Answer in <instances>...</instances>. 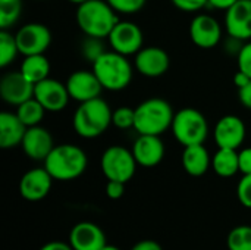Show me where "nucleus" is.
<instances>
[{
    "instance_id": "obj_1",
    "label": "nucleus",
    "mask_w": 251,
    "mask_h": 250,
    "mask_svg": "<svg viewBox=\"0 0 251 250\" xmlns=\"http://www.w3.org/2000/svg\"><path fill=\"white\" fill-rule=\"evenodd\" d=\"M118 22V12L106 0H88L78 4L76 24L87 37L107 38Z\"/></svg>"
},
{
    "instance_id": "obj_2",
    "label": "nucleus",
    "mask_w": 251,
    "mask_h": 250,
    "mask_svg": "<svg viewBox=\"0 0 251 250\" xmlns=\"http://www.w3.org/2000/svg\"><path fill=\"white\" fill-rule=\"evenodd\" d=\"M112 113L109 103L101 97L82 102L74 113V130L82 139L100 137L112 125Z\"/></svg>"
},
{
    "instance_id": "obj_3",
    "label": "nucleus",
    "mask_w": 251,
    "mask_h": 250,
    "mask_svg": "<svg viewBox=\"0 0 251 250\" xmlns=\"http://www.w3.org/2000/svg\"><path fill=\"white\" fill-rule=\"evenodd\" d=\"M88 165L85 152L75 144L54 146L44 161V168L57 181H72L81 177Z\"/></svg>"
},
{
    "instance_id": "obj_4",
    "label": "nucleus",
    "mask_w": 251,
    "mask_h": 250,
    "mask_svg": "<svg viewBox=\"0 0 251 250\" xmlns=\"http://www.w3.org/2000/svg\"><path fill=\"white\" fill-rule=\"evenodd\" d=\"M175 112L169 102L160 97H153L141 102L135 108L134 130L138 134L162 136L172 127Z\"/></svg>"
},
{
    "instance_id": "obj_5",
    "label": "nucleus",
    "mask_w": 251,
    "mask_h": 250,
    "mask_svg": "<svg viewBox=\"0 0 251 250\" xmlns=\"http://www.w3.org/2000/svg\"><path fill=\"white\" fill-rule=\"evenodd\" d=\"M93 72L99 78L103 88L109 91H121L131 84L132 66L126 56L112 50L104 52L93 62Z\"/></svg>"
},
{
    "instance_id": "obj_6",
    "label": "nucleus",
    "mask_w": 251,
    "mask_h": 250,
    "mask_svg": "<svg viewBox=\"0 0 251 250\" xmlns=\"http://www.w3.org/2000/svg\"><path fill=\"white\" fill-rule=\"evenodd\" d=\"M174 137L185 147L191 144H203L209 136V124L204 115L194 108L179 109L172 121Z\"/></svg>"
},
{
    "instance_id": "obj_7",
    "label": "nucleus",
    "mask_w": 251,
    "mask_h": 250,
    "mask_svg": "<svg viewBox=\"0 0 251 250\" xmlns=\"http://www.w3.org/2000/svg\"><path fill=\"white\" fill-rule=\"evenodd\" d=\"M137 161L132 150L124 146H110L106 149L100 159V168L107 180L128 183L137 169Z\"/></svg>"
},
{
    "instance_id": "obj_8",
    "label": "nucleus",
    "mask_w": 251,
    "mask_h": 250,
    "mask_svg": "<svg viewBox=\"0 0 251 250\" xmlns=\"http://www.w3.org/2000/svg\"><path fill=\"white\" fill-rule=\"evenodd\" d=\"M15 38L21 55H43L51 43V32L46 25L31 22L22 25L16 31Z\"/></svg>"
},
{
    "instance_id": "obj_9",
    "label": "nucleus",
    "mask_w": 251,
    "mask_h": 250,
    "mask_svg": "<svg viewBox=\"0 0 251 250\" xmlns=\"http://www.w3.org/2000/svg\"><path fill=\"white\" fill-rule=\"evenodd\" d=\"M112 50L124 55L131 56L137 55L143 49L144 37L141 28L129 21H119L112 32L107 37Z\"/></svg>"
},
{
    "instance_id": "obj_10",
    "label": "nucleus",
    "mask_w": 251,
    "mask_h": 250,
    "mask_svg": "<svg viewBox=\"0 0 251 250\" xmlns=\"http://www.w3.org/2000/svg\"><path fill=\"white\" fill-rule=\"evenodd\" d=\"M34 97L43 105L47 112H60L68 106L71 99L66 83H60L54 78H46L35 84Z\"/></svg>"
},
{
    "instance_id": "obj_11",
    "label": "nucleus",
    "mask_w": 251,
    "mask_h": 250,
    "mask_svg": "<svg viewBox=\"0 0 251 250\" xmlns=\"http://www.w3.org/2000/svg\"><path fill=\"white\" fill-rule=\"evenodd\" d=\"M34 84L28 81L21 71L6 72L0 78V97L12 106H19L34 97Z\"/></svg>"
},
{
    "instance_id": "obj_12",
    "label": "nucleus",
    "mask_w": 251,
    "mask_h": 250,
    "mask_svg": "<svg viewBox=\"0 0 251 250\" xmlns=\"http://www.w3.org/2000/svg\"><path fill=\"white\" fill-rule=\"evenodd\" d=\"M247 134V128L244 121L237 115H225L222 116L213 131L215 141L218 147L222 149H234L238 150V147L244 143Z\"/></svg>"
},
{
    "instance_id": "obj_13",
    "label": "nucleus",
    "mask_w": 251,
    "mask_h": 250,
    "mask_svg": "<svg viewBox=\"0 0 251 250\" xmlns=\"http://www.w3.org/2000/svg\"><path fill=\"white\" fill-rule=\"evenodd\" d=\"M190 37L197 47L212 49L218 46L222 38V27L213 16L200 13L194 16L190 24Z\"/></svg>"
},
{
    "instance_id": "obj_14",
    "label": "nucleus",
    "mask_w": 251,
    "mask_h": 250,
    "mask_svg": "<svg viewBox=\"0 0 251 250\" xmlns=\"http://www.w3.org/2000/svg\"><path fill=\"white\" fill-rule=\"evenodd\" d=\"M225 28L234 40H251V0H238L226 10Z\"/></svg>"
},
{
    "instance_id": "obj_15",
    "label": "nucleus",
    "mask_w": 251,
    "mask_h": 250,
    "mask_svg": "<svg viewBox=\"0 0 251 250\" xmlns=\"http://www.w3.org/2000/svg\"><path fill=\"white\" fill-rule=\"evenodd\" d=\"M135 69L149 78H159L169 69V55L157 46L143 47L135 55Z\"/></svg>"
},
{
    "instance_id": "obj_16",
    "label": "nucleus",
    "mask_w": 251,
    "mask_h": 250,
    "mask_svg": "<svg viewBox=\"0 0 251 250\" xmlns=\"http://www.w3.org/2000/svg\"><path fill=\"white\" fill-rule=\"evenodd\" d=\"M53 177L46 168H34L25 172L19 181V194L28 202H38L47 197L51 190Z\"/></svg>"
},
{
    "instance_id": "obj_17",
    "label": "nucleus",
    "mask_w": 251,
    "mask_h": 250,
    "mask_svg": "<svg viewBox=\"0 0 251 250\" xmlns=\"http://www.w3.org/2000/svg\"><path fill=\"white\" fill-rule=\"evenodd\" d=\"M66 87L71 99L79 103L100 97L103 90V85L93 71H75L69 75Z\"/></svg>"
},
{
    "instance_id": "obj_18",
    "label": "nucleus",
    "mask_w": 251,
    "mask_h": 250,
    "mask_svg": "<svg viewBox=\"0 0 251 250\" xmlns=\"http://www.w3.org/2000/svg\"><path fill=\"white\" fill-rule=\"evenodd\" d=\"M21 147L29 159L44 162L46 158L53 150L54 143H53V137L47 128L35 125V127L26 128V133L24 136Z\"/></svg>"
},
{
    "instance_id": "obj_19",
    "label": "nucleus",
    "mask_w": 251,
    "mask_h": 250,
    "mask_svg": "<svg viewBox=\"0 0 251 250\" xmlns=\"http://www.w3.org/2000/svg\"><path fill=\"white\" fill-rule=\"evenodd\" d=\"M132 153L138 165L144 168H153L163 161L165 144L160 136L140 134L132 146Z\"/></svg>"
},
{
    "instance_id": "obj_20",
    "label": "nucleus",
    "mask_w": 251,
    "mask_h": 250,
    "mask_svg": "<svg viewBox=\"0 0 251 250\" xmlns=\"http://www.w3.org/2000/svg\"><path fill=\"white\" fill-rule=\"evenodd\" d=\"M69 243L74 250H101L107 245V240L97 224L85 221L71 230Z\"/></svg>"
},
{
    "instance_id": "obj_21",
    "label": "nucleus",
    "mask_w": 251,
    "mask_h": 250,
    "mask_svg": "<svg viewBox=\"0 0 251 250\" xmlns=\"http://www.w3.org/2000/svg\"><path fill=\"white\" fill-rule=\"evenodd\" d=\"M26 133L25 124L18 118L16 113L1 112L0 113V147L12 149L21 146Z\"/></svg>"
},
{
    "instance_id": "obj_22",
    "label": "nucleus",
    "mask_w": 251,
    "mask_h": 250,
    "mask_svg": "<svg viewBox=\"0 0 251 250\" xmlns=\"http://www.w3.org/2000/svg\"><path fill=\"white\" fill-rule=\"evenodd\" d=\"M181 161H182L184 171L191 177L204 175L209 171L210 165H212L210 155H209L207 149L204 147V144L185 146Z\"/></svg>"
},
{
    "instance_id": "obj_23",
    "label": "nucleus",
    "mask_w": 251,
    "mask_h": 250,
    "mask_svg": "<svg viewBox=\"0 0 251 250\" xmlns=\"http://www.w3.org/2000/svg\"><path fill=\"white\" fill-rule=\"evenodd\" d=\"M212 168L216 175L222 178H231L237 172H240V161L238 152L234 149H222L219 147L218 152L212 158Z\"/></svg>"
},
{
    "instance_id": "obj_24",
    "label": "nucleus",
    "mask_w": 251,
    "mask_h": 250,
    "mask_svg": "<svg viewBox=\"0 0 251 250\" xmlns=\"http://www.w3.org/2000/svg\"><path fill=\"white\" fill-rule=\"evenodd\" d=\"M24 77L31 81L34 85L46 78H49L50 74V62L49 59L43 55H31V56H25L24 62L21 63V69H19Z\"/></svg>"
},
{
    "instance_id": "obj_25",
    "label": "nucleus",
    "mask_w": 251,
    "mask_h": 250,
    "mask_svg": "<svg viewBox=\"0 0 251 250\" xmlns=\"http://www.w3.org/2000/svg\"><path fill=\"white\" fill-rule=\"evenodd\" d=\"M46 112L47 111L43 108V105L35 97H31L26 102H24L22 105L16 106V112L15 113L25 124V127L29 128V127L40 125V122L43 121Z\"/></svg>"
},
{
    "instance_id": "obj_26",
    "label": "nucleus",
    "mask_w": 251,
    "mask_h": 250,
    "mask_svg": "<svg viewBox=\"0 0 251 250\" xmlns=\"http://www.w3.org/2000/svg\"><path fill=\"white\" fill-rule=\"evenodd\" d=\"M18 55L19 49L16 44L15 34L9 32L7 29H0V66H9Z\"/></svg>"
},
{
    "instance_id": "obj_27",
    "label": "nucleus",
    "mask_w": 251,
    "mask_h": 250,
    "mask_svg": "<svg viewBox=\"0 0 251 250\" xmlns=\"http://www.w3.org/2000/svg\"><path fill=\"white\" fill-rule=\"evenodd\" d=\"M22 12V0H0V28L13 27Z\"/></svg>"
},
{
    "instance_id": "obj_28",
    "label": "nucleus",
    "mask_w": 251,
    "mask_h": 250,
    "mask_svg": "<svg viewBox=\"0 0 251 250\" xmlns=\"http://www.w3.org/2000/svg\"><path fill=\"white\" fill-rule=\"evenodd\" d=\"M226 243L229 250H251L250 225H238L232 228L228 234Z\"/></svg>"
},
{
    "instance_id": "obj_29",
    "label": "nucleus",
    "mask_w": 251,
    "mask_h": 250,
    "mask_svg": "<svg viewBox=\"0 0 251 250\" xmlns=\"http://www.w3.org/2000/svg\"><path fill=\"white\" fill-rule=\"evenodd\" d=\"M134 122H135V109H131L128 106H121L112 113V125H115L119 130L134 128Z\"/></svg>"
},
{
    "instance_id": "obj_30",
    "label": "nucleus",
    "mask_w": 251,
    "mask_h": 250,
    "mask_svg": "<svg viewBox=\"0 0 251 250\" xmlns=\"http://www.w3.org/2000/svg\"><path fill=\"white\" fill-rule=\"evenodd\" d=\"M118 13L132 15L141 10L147 0H106Z\"/></svg>"
},
{
    "instance_id": "obj_31",
    "label": "nucleus",
    "mask_w": 251,
    "mask_h": 250,
    "mask_svg": "<svg viewBox=\"0 0 251 250\" xmlns=\"http://www.w3.org/2000/svg\"><path fill=\"white\" fill-rule=\"evenodd\" d=\"M106 50H103V44H101V38H96V37H87V40L82 43V55L94 62L97 60Z\"/></svg>"
},
{
    "instance_id": "obj_32",
    "label": "nucleus",
    "mask_w": 251,
    "mask_h": 250,
    "mask_svg": "<svg viewBox=\"0 0 251 250\" xmlns=\"http://www.w3.org/2000/svg\"><path fill=\"white\" fill-rule=\"evenodd\" d=\"M237 196L244 208L251 209V174L243 175V178L240 180L237 187Z\"/></svg>"
},
{
    "instance_id": "obj_33",
    "label": "nucleus",
    "mask_w": 251,
    "mask_h": 250,
    "mask_svg": "<svg viewBox=\"0 0 251 250\" xmlns=\"http://www.w3.org/2000/svg\"><path fill=\"white\" fill-rule=\"evenodd\" d=\"M237 60H238V71L244 72L251 78V41H247L246 44L241 46L237 55Z\"/></svg>"
},
{
    "instance_id": "obj_34",
    "label": "nucleus",
    "mask_w": 251,
    "mask_h": 250,
    "mask_svg": "<svg viewBox=\"0 0 251 250\" xmlns=\"http://www.w3.org/2000/svg\"><path fill=\"white\" fill-rule=\"evenodd\" d=\"M172 4L182 12H199L209 6V0H171Z\"/></svg>"
},
{
    "instance_id": "obj_35",
    "label": "nucleus",
    "mask_w": 251,
    "mask_h": 250,
    "mask_svg": "<svg viewBox=\"0 0 251 250\" xmlns=\"http://www.w3.org/2000/svg\"><path fill=\"white\" fill-rule=\"evenodd\" d=\"M125 193V183L122 181H115V180H107L106 184V194L112 200H118L124 196Z\"/></svg>"
},
{
    "instance_id": "obj_36",
    "label": "nucleus",
    "mask_w": 251,
    "mask_h": 250,
    "mask_svg": "<svg viewBox=\"0 0 251 250\" xmlns=\"http://www.w3.org/2000/svg\"><path fill=\"white\" fill-rule=\"evenodd\" d=\"M238 161H240V172L243 175L251 174V147L238 152Z\"/></svg>"
},
{
    "instance_id": "obj_37",
    "label": "nucleus",
    "mask_w": 251,
    "mask_h": 250,
    "mask_svg": "<svg viewBox=\"0 0 251 250\" xmlns=\"http://www.w3.org/2000/svg\"><path fill=\"white\" fill-rule=\"evenodd\" d=\"M238 99L244 108L251 111V81L249 84H246L244 87L238 88Z\"/></svg>"
},
{
    "instance_id": "obj_38",
    "label": "nucleus",
    "mask_w": 251,
    "mask_h": 250,
    "mask_svg": "<svg viewBox=\"0 0 251 250\" xmlns=\"http://www.w3.org/2000/svg\"><path fill=\"white\" fill-rule=\"evenodd\" d=\"M131 250H163V248L154 240H141L135 243Z\"/></svg>"
},
{
    "instance_id": "obj_39",
    "label": "nucleus",
    "mask_w": 251,
    "mask_h": 250,
    "mask_svg": "<svg viewBox=\"0 0 251 250\" xmlns=\"http://www.w3.org/2000/svg\"><path fill=\"white\" fill-rule=\"evenodd\" d=\"M238 0H209V6H212L215 9H221V10H228Z\"/></svg>"
},
{
    "instance_id": "obj_40",
    "label": "nucleus",
    "mask_w": 251,
    "mask_h": 250,
    "mask_svg": "<svg viewBox=\"0 0 251 250\" xmlns=\"http://www.w3.org/2000/svg\"><path fill=\"white\" fill-rule=\"evenodd\" d=\"M40 250H74L71 243H65V242H49L46 243Z\"/></svg>"
},
{
    "instance_id": "obj_41",
    "label": "nucleus",
    "mask_w": 251,
    "mask_h": 250,
    "mask_svg": "<svg viewBox=\"0 0 251 250\" xmlns=\"http://www.w3.org/2000/svg\"><path fill=\"white\" fill-rule=\"evenodd\" d=\"M251 81V78L249 75H246L244 72H241V71H238L235 75H234V84L238 87V88H241V87H244L246 84H249Z\"/></svg>"
},
{
    "instance_id": "obj_42",
    "label": "nucleus",
    "mask_w": 251,
    "mask_h": 250,
    "mask_svg": "<svg viewBox=\"0 0 251 250\" xmlns=\"http://www.w3.org/2000/svg\"><path fill=\"white\" fill-rule=\"evenodd\" d=\"M101 250H121V249H118L116 246H112V245H106V246H104Z\"/></svg>"
},
{
    "instance_id": "obj_43",
    "label": "nucleus",
    "mask_w": 251,
    "mask_h": 250,
    "mask_svg": "<svg viewBox=\"0 0 251 250\" xmlns=\"http://www.w3.org/2000/svg\"><path fill=\"white\" fill-rule=\"evenodd\" d=\"M68 1H71V3H74V4H81V3H84V1H88V0H68Z\"/></svg>"
}]
</instances>
